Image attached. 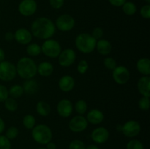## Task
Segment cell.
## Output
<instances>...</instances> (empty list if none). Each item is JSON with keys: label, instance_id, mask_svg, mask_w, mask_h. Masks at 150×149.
Listing matches in <instances>:
<instances>
[{"label": "cell", "instance_id": "15", "mask_svg": "<svg viewBox=\"0 0 150 149\" xmlns=\"http://www.w3.org/2000/svg\"><path fill=\"white\" fill-rule=\"evenodd\" d=\"M14 39L21 45H28L32 42V34L28 29L20 28L15 32Z\"/></svg>", "mask_w": 150, "mask_h": 149}, {"label": "cell", "instance_id": "46", "mask_svg": "<svg viewBox=\"0 0 150 149\" xmlns=\"http://www.w3.org/2000/svg\"><path fill=\"white\" fill-rule=\"evenodd\" d=\"M86 149H100V148L96 145H89L86 147Z\"/></svg>", "mask_w": 150, "mask_h": 149}, {"label": "cell", "instance_id": "45", "mask_svg": "<svg viewBox=\"0 0 150 149\" xmlns=\"http://www.w3.org/2000/svg\"><path fill=\"white\" fill-rule=\"evenodd\" d=\"M4 58H5V53L4 50L0 48V62L4 61Z\"/></svg>", "mask_w": 150, "mask_h": 149}, {"label": "cell", "instance_id": "19", "mask_svg": "<svg viewBox=\"0 0 150 149\" xmlns=\"http://www.w3.org/2000/svg\"><path fill=\"white\" fill-rule=\"evenodd\" d=\"M95 49H97L98 52L100 55L107 56L111 53L112 51V45L111 42L107 39H101L97 41Z\"/></svg>", "mask_w": 150, "mask_h": 149}, {"label": "cell", "instance_id": "14", "mask_svg": "<svg viewBox=\"0 0 150 149\" xmlns=\"http://www.w3.org/2000/svg\"><path fill=\"white\" fill-rule=\"evenodd\" d=\"M91 137L97 144H103L107 142L109 138V131L103 127H97L92 131Z\"/></svg>", "mask_w": 150, "mask_h": 149}, {"label": "cell", "instance_id": "13", "mask_svg": "<svg viewBox=\"0 0 150 149\" xmlns=\"http://www.w3.org/2000/svg\"><path fill=\"white\" fill-rule=\"evenodd\" d=\"M57 110L59 115L62 118H68L71 115L73 111V105L71 101L67 99H61L58 102Z\"/></svg>", "mask_w": 150, "mask_h": 149}, {"label": "cell", "instance_id": "23", "mask_svg": "<svg viewBox=\"0 0 150 149\" xmlns=\"http://www.w3.org/2000/svg\"><path fill=\"white\" fill-rule=\"evenodd\" d=\"M37 112L42 117H46L51 112V106L45 101H39L36 105Z\"/></svg>", "mask_w": 150, "mask_h": 149}, {"label": "cell", "instance_id": "40", "mask_svg": "<svg viewBox=\"0 0 150 149\" xmlns=\"http://www.w3.org/2000/svg\"><path fill=\"white\" fill-rule=\"evenodd\" d=\"M64 0H49L50 5L54 9H60L64 4Z\"/></svg>", "mask_w": 150, "mask_h": 149}, {"label": "cell", "instance_id": "9", "mask_svg": "<svg viewBox=\"0 0 150 149\" xmlns=\"http://www.w3.org/2000/svg\"><path fill=\"white\" fill-rule=\"evenodd\" d=\"M112 77L117 84L124 85L130 80V72L125 66H117L112 70Z\"/></svg>", "mask_w": 150, "mask_h": 149}, {"label": "cell", "instance_id": "8", "mask_svg": "<svg viewBox=\"0 0 150 149\" xmlns=\"http://www.w3.org/2000/svg\"><path fill=\"white\" fill-rule=\"evenodd\" d=\"M123 134L129 138H133L139 135L142 130L140 124L135 120H130L121 127Z\"/></svg>", "mask_w": 150, "mask_h": 149}, {"label": "cell", "instance_id": "48", "mask_svg": "<svg viewBox=\"0 0 150 149\" xmlns=\"http://www.w3.org/2000/svg\"><path fill=\"white\" fill-rule=\"evenodd\" d=\"M146 1H147L148 3H149L150 2V0H146Z\"/></svg>", "mask_w": 150, "mask_h": 149}, {"label": "cell", "instance_id": "26", "mask_svg": "<svg viewBox=\"0 0 150 149\" xmlns=\"http://www.w3.org/2000/svg\"><path fill=\"white\" fill-rule=\"evenodd\" d=\"M75 110L79 115H84L87 111V103L83 99H79L75 103Z\"/></svg>", "mask_w": 150, "mask_h": 149}, {"label": "cell", "instance_id": "27", "mask_svg": "<svg viewBox=\"0 0 150 149\" xmlns=\"http://www.w3.org/2000/svg\"><path fill=\"white\" fill-rule=\"evenodd\" d=\"M122 10L124 13L127 15H133L135 13H136V4L131 1H126L124 4L122 5Z\"/></svg>", "mask_w": 150, "mask_h": 149}, {"label": "cell", "instance_id": "28", "mask_svg": "<svg viewBox=\"0 0 150 149\" xmlns=\"http://www.w3.org/2000/svg\"><path fill=\"white\" fill-rule=\"evenodd\" d=\"M35 118L31 114L26 115L23 118V125L27 129H32L35 126Z\"/></svg>", "mask_w": 150, "mask_h": 149}, {"label": "cell", "instance_id": "3", "mask_svg": "<svg viewBox=\"0 0 150 149\" xmlns=\"http://www.w3.org/2000/svg\"><path fill=\"white\" fill-rule=\"evenodd\" d=\"M97 41L89 33H81L76 37L75 45L81 53L89 54L95 49Z\"/></svg>", "mask_w": 150, "mask_h": 149}, {"label": "cell", "instance_id": "44", "mask_svg": "<svg viewBox=\"0 0 150 149\" xmlns=\"http://www.w3.org/2000/svg\"><path fill=\"white\" fill-rule=\"evenodd\" d=\"M4 129H5V124H4V120L0 117V134L4 131Z\"/></svg>", "mask_w": 150, "mask_h": 149}, {"label": "cell", "instance_id": "7", "mask_svg": "<svg viewBox=\"0 0 150 149\" xmlns=\"http://www.w3.org/2000/svg\"><path fill=\"white\" fill-rule=\"evenodd\" d=\"M56 29L61 32H69L74 28L76 21L73 16L68 14H63L59 16L55 22Z\"/></svg>", "mask_w": 150, "mask_h": 149}, {"label": "cell", "instance_id": "10", "mask_svg": "<svg viewBox=\"0 0 150 149\" xmlns=\"http://www.w3.org/2000/svg\"><path fill=\"white\" fill-rule=\"evenodd\" d=\"M88 121L84 116L81 115H76L69 121L68 127L70 130L75 133H80L86 129Z\"/></svg>", "mask_w": 150, "mask_h": 149}, {"label": "cell", "instance_id": "34", "mask_svg": "<svg viewBox=\"0 0 150 149\" xmlns=\"http://www.w3.org/2000/svg\"><path fill=\"white\" fill-rule=\"evenodd\" d=\"M69 149H86V145L81 140H73L69 144Z\"/></svg>", "mask_w": 150, "mask_h": 149}, {"label": "cell", "instance_id": "41", "mask_svg": "<svg viewBox=\"0 0 150 149\" xmlns=\"http://www.w3.org/2000/svg\"><path fill=\"white\" fill-rule=\"evenodd\" d=\"M108 1L114 7H121L126 2V0H108Z\"/></svg>", "mask_w": 150, "mask_h": 149}, {"label": "cell", "instance_id": "21", "mask_svg": "<svg viewBox=\"0 0 150 149\" xmlns=\"http://www.w3.org/2000/svg\"><path fill=\"white\" fill-rule=\"evenodd\" d=\"M136 69L143 75L149 76L150 74V60L148 58H142L136 63Z\"/></svg>", "mask_w": 150, "mask_h": 149}, {"label": "cell", "instance_id": "18", "mask_svg": "<svg viewBox=\"0 0 150 149\" xmlns=\"http://www.w3.org/2000/svg\"><path fill=\"white\" fill-rule=\"evenodd\" d=\"M86 120L88 123L97 125L102 123L104 120V114L98 109H92L86 114Z\"/></svg>", "mask_w": 150, "mask_h": 149}, {"label": "cell", "instance_id": "33", "mask_svg": "<svg viewBox=\"0 0 150 149\" xmlns=\"http://www.w3.org/2000/svg\"><path fill=\"white\" fill-rule=\"evenodd\" d=\"M103 64L105 68L108 70H113L117 66V61L112 57H106L103 60Z\"/></svg>", "mask_w": 150, "mask_h": 149}, {"label": "cell", "instance_id": "43", "mask_svg": "<svg viewBox=\"0 0 150 149\" xmlns=\"http://www.w3.org/2000/svg\"><path fill=\"white\" fill-rule=\"evenodd\" d=\"M46 149H57V145L54 142H49L46 144Z\"/></svg>", "mask_w": 150, "mask_h": 149}, {"label": "cell", "instance_id": "37", "mask_svg": "<svg viewBox=\"0 0 150 149\" xmlns=\"http://www.w3.org/2000/svg\"><path fill=\"white\" fill-rule=\"evenodd\" d=\"M8 97V89L4 85L0 84V102H4Z\"/></svg>", "mask_w": 150, "mask_h": 149}, {"label": "cell", "instance_id": "22", "mask_svg": "<svg viewBox=\"0 0 150 149\" xmlns=\"http://www.w3.org/2000/svg\"><path fill=\"white\" fill-rule=\"evenodd\" d=\"M23 91L28 94H35L38 90V83L36 80L29 79L24 82L23 86Z\"/></svg>", "mask_w": 150, "mask_h": 149}, {"label": "cell", "instance_id": "39", "mask_svg": "<svg viewBox=\"0 0 150 149\" xmlns=\"http://www.w3.org/2000/svg\"><path fill=\"white\" fill-rule=\"evenodd\" d=\"M140 14L142 18L145 19H149L150 18V5L149 4H146V5L143 6L141 8Z\"/></svg>", "mask_w": 150, "mask_h": 149}, {"label": "cell", "instance_id": "32", "mask_svg": "<svg viewBox=\"0 0 150 149\" xmlns=\"http://www.w3.org/2000/svg\"><path fill=\"white\" fill-rule=\"evenodd\" d=\"M139 107L142 111H147L150 107V99L147 96H142L139 101Z\"/></svg>", "mask_w": 150, "mask_h": 149}, {"label": "cell", "instance_id": "29", "mask_svg": "<svg viewBox=\"0 0 150 149\" xmlns=\"http://www.w3.org/2000/svg\"><path fill=\"white\" fill-rule=\"evenodd\" d=\"M4 102L5 108L10 112H15L18 109V102L16 99L8 97Z\"/></svg>", "mask_w": 150, "mask_h": 149}, {"label": "cell", "instance_id": "4", "mask_svg": "<svg viewBox=\"0 0 150 149\" xmlns=\"http://www.w3.org/2000/svg\"><path fill=\"white\" fill-rule=\"evenodd\" d=\"M32 137L36 143L40 145H46L52 140L53 133L48 126L38 124L32 129Z\"/></svg>", "mask_w": 150, "mask_h": 149}, {"label": "cell", "instance_id": "5", "mask_svg": "<svg viewBox=\"0 0 150 149\" xmlns=\"http://www.w3.org/2000/svg\"><path fill=\"white\" fill-rule=\"evenodd\" d=\"M62 51V47L59 42L55 39H45L41 46V52L51 58H58Z\"/></svg>", "mask_w": 150, "mask_h": 149}, {"label": "cell", "instance_id": "47", "mask_svg": "<svg viewBox=\"0 0 150 149\" xmlns=\"http://www.w3.org/2000/svg\"><path fill=\"white\" fill-rule=\"evenodd\" d=\"M37 149H46V148H38Z\"/></svg>", "mask_w": 150, "mask_h": 149}, {"label": "cell", "instance_id": "42", "mask_svg": "<svg viewBox=\"0 0 150 149\" xmlns=\"http://www.w3.org/2000/svg\"><path fill=\"white\" fill-rule=\"evenodd\" d=\"M4 39L7 42H11L14 39V33H13L12 32H6L5 34H4Z\"/></svg>", "mask_w": 150, "mask_h": 149}, {"label": "cell", "instance_id": "2", "mask_svg": "<svg viewBox=\"0 0 150 149\" xmlns=\"http://www.w3.org/2000/svg\"><path fill=\"white\" fill-rule=\"evenodd\" d=\"M16 72L25 80L32 79L37 74V65L33 59L29 57H22L16 64Z\"/></svg>", "mask_w": 150, "mask_h": 149}, {"label": "cell", "instance_id": "31", "mask_svg": "<svg viewBox=\"0 0 150 149\" xmlns=\"http://www.w3.org/2000/svg\"><path fill=\"white\" fill-rule=\"evenodd\" d=\"M19 134V131L17 127H14V126H12V127H9L7 129V130L6 131L5 133V136L9 139L10 140H14L16 139V137H18Z\"/></svg>", "mask_w": 150, "mask_h": 149}, {"label": "cell", "instance_id": "30", "mask_svg": "<svg viewBox=\"0 0 150 149\" xmlns=\"http://www.w3.org/2000/svg\"><path fill=\"white\" fill-rule=\"evenodd\" d=\"M126 149H144V147L140 140L133 139L127 143Z\"/></svg>", "mask_w": 150, "mask_h": 149}, {"label": "cell", "instance_id": "20", "mask_svg": "<svg viewBox=\"0 0 150 149\" xmlns=\"http://www.w3.org/2000/svg\"><path fill=\"white\" fill-rule=\"evenodd\" d=\"M54 72V66L49 61H42L37 66V73L42 77H49Z\"/></svg>", "mask_w": 150, "mask_h": 149}, {"label": "cell", "instance_id": "35", "mask_svg": "<svg viewBox=\"0 0 150 149\" xmlns=\"http://www.w3.org/2000/svg\"><path fill=\"white\" fill-rule=\"evenodd\" d=\"M89 69V64L86 60H81L77 65V71L79 74H83L87 72Z\"/></svg>", "mask_w": 150, "mask_h": 149}, {"label": "cell", "instance_id": "12", "mask_svg": "<svg viewBox=\"0 0 150 149\" xmlns=\"http://www.w3.org/2000/svg\"><path fill=\"white\" fill-rule=\"evenodd\" d=\"M38 5L35 0H23L19 4L18 11L22 15L29 17L35 14Z\"/></svg>", "mask_w": 150, "mask_h": 149}, {"label": "cell", "instance_id": "25", "mask_svg": "<svg viewBox=\"0 0 150 149\" xmlns=\"http://www.w3.org/2000/svg\"><path fill=\"white\" fill-rule=\"evenodd\" d=\"M26 53L30 56H38L41 53V47L37 43L28 44L26 47Z\"/></svg>", "mask_w": 150, "mask_h": 149}, {"label": "cell", "instance_id": "6", "mask_svg": "<svg viewBox=\"0 0 150 149\" xmlns=\"http://www.w3.org/2000/svg\"><path fill=\"white\" fill-rule=\"evenodd\" d=\"M16 66L8 61H3L0 62V80L4 82L13 80L16 77Z\"/></svg>", "mask_w": 150, "mask_h": 149}, {"label": "cell", "instance_id": "11", "mask_svg": "<svg viewBox=\"0 0 150 149\" xmlns=\"http://www.w3.org/2000/svg\"><path fill=\"white\" fill-rule=\"evenodd\" d=\"M76 59V53L72 48H66L61 51L58 56L59 64L63 67H70Z\"/></svg>", "mask_w": 150, "mask_h": 149}, {"label": "cell", "instance_id": "24", "mask_svg": "<svg viewBox=\"0 0 150 149\" xmlns=\"http://www.w3.org/2000/svg\"><path fill=\"white\" fill-rule=\"evenodd\" d=\"M8 93L10 97L13 98V99H18L23 94L24 91H23V86L16 84L13 85V86L10 87V89L8 90Z\"/></svg>", "mask_w": 150, "mask_h": 149}, {"label": "cell", "instance_id": "36", "mask_svg": "<svg viewBox=\"0 0 150 149\" xmlns=\"http://www.w3.org/2000/svg\"><path fill=\"white\" fill-rule=\"evenodd\" d=\"M10 140L5 135L0 134V149H11Z\"/></svg>", "mask_w": 150, "mask_h": 149}, {"label": "cell", "instance_id": "38", "mask_svg": "<svg viewBox=\"0 0 150 149\" xmlns=\"http://www.w3.org/2000/svg\"><path fill=\"white\" fill-rule=\"evenodd\" d=\"M92 37L96 41L99 40V39H102L103 36V29L100 27H96L93 29L92 33Z\"/></svg>", "mask_w": 150, "mask_h": 149}, {"label": "cell", "instance_id": "1", "mask_svg": "<svg viewBox=\"0 0 150 149\" xmlns=\"http://www.w3.org/2000/svg\"><path fill=\"white\" fill-rule=\"evenodd\" d=\"M56 32V26L51 19L45 17L38 18L31 25L32 36L40 39H51Z\"/></svg>", "mask_w": 150, "mask_h": 149}, {"label": "cell", "instance_id": "17", "mask_svg": "<svg viewBox=\"0 0 150 149\" xmlns=\"http://www.w3.org/2000/svg\"><path fill=\"white\" fill-rule=\"evenodd\" d=\"M75 80L72 76L66 74L60 77L59 80V87L63 92H70L74 89Z\"/></svg>", "mask_w": 150, "mask_h": 149}, {"label": "cell", "instance_id": "16", "mask_svg": "<svg viewBox=\"0 0 150 149\" xmlns=\"http://www.w3.org/2000/svg\"><path fill=\"white\" fill-rule=\"evenodd\" d=\"M137 89L142 96H150V77L149 76H142L137 83Z\"/></svg>", "mask_w": 150, "mask_h": 149}]
</instances>
